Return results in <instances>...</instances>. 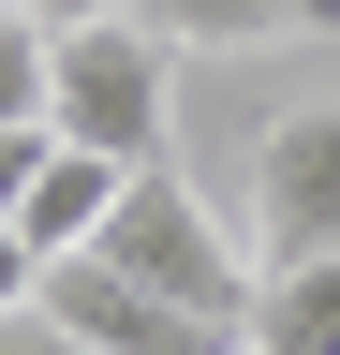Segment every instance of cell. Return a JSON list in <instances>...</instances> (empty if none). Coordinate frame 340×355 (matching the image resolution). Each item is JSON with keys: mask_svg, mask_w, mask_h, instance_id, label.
Listing matches in <instances>:
<instances>
[{"mask_svg": "<svg viewBox=\"0 0 340 355\" xmlns=\"http://www.w3.org/2000/svg\"><path fill=\"white\" fill-rule=\"evenodd\" d=\"M15 15H45V30H104V15H148V0H15Z\"/></svg>", "mask_w": 340, "mask_h": 355, "instance_id": "12", "label": "cell"}, {"mask_svg": "<svg viewBox=\"0 0 340 355\" xmlns=\"http://www.w3.org/2000/svg\"><path fill=\"white\" fill-rule=\"evenodd\" d=\"M251 252L267 266H325L340 252V104H281L251 133Z\"/></svg>", "mask_w": 340, "mask_h": 355, "instance_id": "3", "label": "cell"}, {"mask_svg": "<svg viewBox=\"0 0 340 355\" xmlns=\"http://www.w3.org/2000/svg\"><path fill=\"white\" fill-rule=\"evenodd\" d=\"M0 355H104V340H74V326H60V311H45V296H30V311H0Z\"/></svg>", "mask_w": 340, "mask_h": 355, "instance_id": "10", "label": "cell"}, {"mask_svg": "<svg viewBox=\"0 0 340 355\" xmlns=\"http://www.w3.org/2000/svg\"><path fill=\"white\" fill-rule=\"evenodd\" d=\"M60 163V119H0V222L30 207V178Z\"/></svg>", "mask_w": 340, "mask_h": 355, "instance_id": "9", "label": "cell"}, {"mask_svg": "<svg viewBox=\"0 0 340 355\" xmlns=\"http://www.w3.org/2000/svg\"><path fill=\"white\" fill-rule=\"evenodd\" d=\"M178 30L148 15H104V30H60V148H104V163H163V119H178Z\"/></svg>", "mask_w": 340, "mask_h": 355, "instance_id": "2", "label": "cell"}, {"mask_svg": "<svg viewBox=\"0 0 340 355\" xmlns=\"http://www.w3.org/2000/svg\"><path fill=\"white\" fill-rule=\"evenodd\" d=\"M237 355H340V252H325V266H267Z\"/></svg>", "mask_w": 340, "mask_h": 355, "instance_id": "7", "label": "cell"}, {"mask_svg": "<svg viewBox=\"0 0 340 355\" xmlns=\"http://www.w3.org/2000/svg\"><path fill=\"white\" fill-rule=\"evenodd\" d=\"M148 30H178L193 60L207 44H311V30H340V0H148Z\"/></svg>", "mask_w": 340, "mask_h": 355, "instance_id": "6", "label": "cell"}, {"mask_svg": "<svg viewBox=\"0 0 340 355\" xmlns=\"http://www.w3.org/2000/svg\"><path fill=\"white\" fill-rule=\"evenodd\" d=\"M30 296H45V252H30L15 222H0V311H30Z\"/></svg>", "mask_w": 340, "mask_h": 355, "instance_id": "11", "label": "cell"}, {"mask_svg": "<svg viewBox=\"0 0 340 355\" xmlns=\"http://www.w3.org/2000/svg\"><path fill=\"white\" fill-rule=\"evenodd\" d=\"M0 119H60V30L0 0Z\"/></svg>", "mask_w": 340, "mask_h": 355, "instance_id": "8", "label": "cell"}, {"mask_svg": "<svg viewBox=\"0 0 340 355\" xmlns=\"http://www.w3.org/2000/svg\"><path fill=\"white\" fill-rule=\"evenodd\" d=\"M45 311H60L74 340H104V355H237L222 326H193V311H163L148 282H118L104 252H60L45 266Z\"/></svg>", "mask_w": 340, "mask_h": 355, "instance_id": "4", "label": "cell"}, {"mask_svg": "<svg viewBox=\"0 0 340 355\" xmlns=\"http://www.w3.org/2000/svg\"><path fill=\"white\" fill-rule=\"evenodd\" d=\"M118 193H134V163H104V148H60L45 178H30V207H15V237H30V252L60 266V252H89L104 222H118Z\"/></svg>", "mask_w": 340, "mask_h": 355, "instance_id": "5", "label": "cell"}, {"mask_svg": "<svg viewBox=\"0 0 340 355\" xmlns=\"http://www.w3.org/2000/svg\"><path fill=\"white\" fill-rule=\"evenodd\" d=\"M118 282H148L163 311H193V326H222V340H251V296H267V252L251 237H222V207L193 193V178H134V193H118V222L89 237Z\"/></svg>", "mask_w": 340, "mask_h": 355, "instance_id": "1", "label": "cell"}]
</instances>
